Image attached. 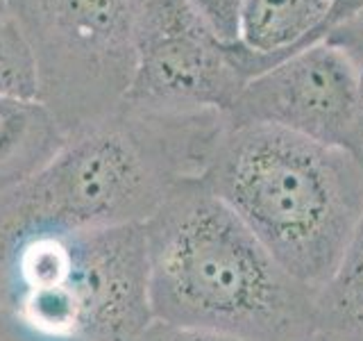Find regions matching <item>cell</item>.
I'll return each instance as SVG.
<instances>
[{
    "label": "cell",
    "mask_w": 363,
    "mask_h": 341,
    "mask_svg": "<svg viewBox=\"0 0 363 341\" xmlns=\"http://www.w3.org/2000/svg\"><path fill=\"white\" fill-rule=\"evenodd\" d=\"M281 269L320 289L363 219V168L347 148L230 123L200 178Z\"/></svg>",
    "instance_id": "obj_3"
},
{
    "label": "cell",
    "mask_w": 363,
    "mask_h": 341,
    "mask_svg": "<svg viewBox=\"0 0 363 341\" xmlns=\"http://www.w3.org/2000/svg\"><path fill=\"white\" fill-rule=\"evenodd\" d=\"M361 71L350 57L313 41L243 87L230 123H261L350 151Z\"/></svg>",
    "instance_id": "obj_7"
},
{
    "label": "cell",
    "mask_w": 363,
    "mask_h": 341,
    "mask_svg": "<svg viewBox=\"0 0 363 341\" xmlns=\"http://www.w3.org/2000/svg\"><path fill=\"white\" fill-rule=\"evenodd\" d=\"M143 237L157 321L250 341L311 339L313 291L200 178L170 191Z\"/></svg>",
    "instance_id": "obj_1"
},
{
    "label": "cell",
    "mask_w": 363,
    "mask_h": 341,
    "mask_svg": "<svg viewBox=\"0 0 363 341\" xmlns=\"http://www.w3.org/2000/svg\"><path fill=\"white\" fill-rule=\"evenodd\" d=\"M39 80L26 32L11 11L0 14V98H37Z\"/></svg>",
    "instance_id": "obj_11"
},
{
    "label": "cell",
    "mask_w": 363,
    "mask_h": 341,
    "mask_svg": "<svg viewBox=\"0 0 363 341\" xmlns=\"http://www.w3.org/2000/svg\"><path fill=\"white\" fill-rule=\"evenodd\" d=\"M309 341H363V219L334 273L313 291Z\"/></svg>",
    "instance_id": "obj_10"
},
{
    "label": "cell",
    "mask_w": 363,
    "mask_h": 341,
    "mask_svg": "<svg viewBox=\"0 0 363 341\" xmlns=\"http://www.w3.org/2000/svg\"><path fill=\"white\" fill-rule=\"evenodd\" d=\"M247 82L241 43L225 41L191 0H147L123 109L152 117H227Z\"/></svg>",
    "instance_id": "obj_6"
},
{
    "label": "cell",
    "mask_w": 363,
    "mask_h": 341,
    "mask_svg": "<svg viewBox=\"0 0 363 341\" xmlns=\"http://www.w3.org/2000/svg\"><path fill=\"white\" fill-rule=\"evenodd\" d=\"M320 41H327L334 48L343 50L357 64L359 71H363V11L327 30Z\"/></svg>",
    "instance_id": "obj_14"
},
{
    "label": "cell",
    "mask_w": 363,
    "mask_h": 341,
    "mask_svg": "<svg viewBox=\"0 0 363 341\" xmlns=\"http://www.w3.org/2000/svg\"><path fill=\"white\" fill-rule=\"evenodd\" d=\"M147 0H9L37 64V98L66 136L113 117L136 68Z\"/></svg>",
    "instance_id": "obj_5"
},
{
    "label": "cell",
    "mask_w": 363,
    "mask_h": 341,
    "mask_svg": "<svg viewBox=\"0 0 363 341\" xmlns=\"http://www.w3.org/2000/svg\"><path fill=\"white\" fill-rule=\"evenodd\" d=\"M327 9L329 0H243L238 41L247 77L261 75L313 43Z\"/></svg>",
    "instance_id": "obj_8"
},
{
    "label": "cell",
    "mask_w": 363,
    "mask_h": 341,
    "mask_svg": "<svg viewBox=\"0 0 363 341\" xmlns=\"http://www.w3.org/2000/svg\"><path fill=\"white\" fill-rule=\"evenodd\" d=\"M66 139L39 98H0V193L39 173Z\"/></svg>",
    "instance_id": "obj_9"
},
{
    "label": "cell",
    "mask_w": 363,
    "mask_h": 341,
    "mask_svg": "<svg viewBox=\"0 0 363 341\" xmlns=\"http://www.w3.org/2000/svg\"><path fill=\"white\" fill-rule=\"evenodd\" d=\"M225 41H238V14L243 0H191Z\"/></svg>",
    "instance_id": "obj_12"
},
{
    "label": "cell",
    "mask_w": 363,
    "mask_h": 341,
    "mask_svg": "<svg viewBox=\"0 0 363 341\" xmlns=\"http://www.w3.org/2000/svg\"><path fill=\"white\" fill-rule=\"evenodd\" d=\"M9 11V0H0V14H7Z\"/></svg>",
    "instance_id": "obj_16"
},
{
    "label": "cell",
    "mask_w": 363,
    "mask_h": 341,
    "mask_svg": "<svg viewBox=\"0 0 363 341\" xmlns=\"http://www.w3.org/2000/svg\"><path fill=\"white\" fill-rule=\"evenodd\" d=\"M134 341H250V339L220 335V332H211V330H200L189 325H175L155 318Z\"/></svg>",
    "instance_id": "obj_13"
},
{
    "label": "cell",
    "mask_w": 363,
    "mask_h": 341,
    "mask_svg": "<svg viewBox=\"0 0 363 341\" xmlns=\"http://www.w3.org/2000/svg\"><path fill=\"white\" fill-rule=\"evenodd\" d=\"M223 114L152 117L118 109L71 134L48 164L0 193V257L43 230L143 225L179 182L202 178Z\"/></svg>",
    "instance_id": "obj_2"
},
{
    "label": "cell",
    "mask_w": 363,
    "mask_h": 341,
    "mask_svg": "<svg viewBox=\"0 0 363 341\" xmlns=\"http://www.w3.org/2000/svg\"><path fill=\"white\" fill-rule=\"evenodd\" d=\"M350 153L357 157V162L363 168V71H361V85H359V102H357L354 128H352V139H350Z\"/></svg>",
    "instance_id": "obj_15"
},
{
    "label": "cell",
    "mask_w": 363,
    "mask_h": 341,
    "mask_svg": "<svg viewBox=\"0 0 363 341\" xmlns=\"http://www.w3.org/2000/svg\"><path fill=\"white\" fill-rule=\"evenodd\" d=\"M0 303L41 341H134L155 321L143 225L18 239L0 257Z\"/></svg>",
    "instance_id": "obj_4"
}]
</instances>
